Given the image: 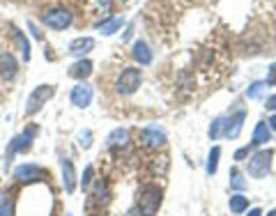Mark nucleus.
<instances>
[{"instance_id":"obj_1","label":"nucleus","mask_w":276,"mask_h":216,"mask_svg":"<svg viewBox=\"0 0 276 216\" xmlns=\"http://www.w3.org/2000/svg\"><path fill=\"white\" fill-rule=\"evenodd\" d=\"M55 94V87L53 85H37L35 90L30 92L26 101V113L28 115H35L37 110H41V106H46V101Z\"/></svg>"},{"instance_id":"obj_2","label":"nucleus","mask_w":276,"mask_h":216,"mask_svg":"<svg viewBox=\"0 0 276 216\" xmlns=\"http://www.w3.org/2000/svg\"><path fill=\"white\" fill-rule=\"evenodd\" d=\"M161 205V188L156 186H145L141 191V200H138V209L143 216H152Z\"/></svg>"},{"instance_id":"obj_3","label":"nucleus","mask_w":276,"mask_h":216,"mask_svg":"<svg viewBox=\"0 0 276 216\" xmlns=\"http://www.w3.org/2000/svg\"><path fill=\"white\" fill-rule=\"evenodd\" d=\"M41 21H44L46 28H53V30H64V28L72 23V12L64 7H53V9H46L41 14Z\"/></svg>"},{"instance_id":"obj_4","label":"nucleus","mask_w":276,"mask_h":216,"mask_svg":"<svg viewBox=\"0 0 276 216\" xmlns=\"http://www.w3.org/2000/svg\"><path fill=\"white\" fill-rule=\"evenodd\" d=\"M115 85H118L120 94H131V92H136L138 85H141V71L133 69V67H127L122 74H120V78H118Z\"/></svg>"},{"instance_id":"obj_5","label":"nucleus","mask_w":276,"mask_h":216,"mask_svg":"<svg viewBox=\"0 0 276 216\" xmlns=\"http://www.w3.org/2000/svg\"><path fill=\"white\" fill-rule=\"evenodd\" d=\"M269 165H271V152L262 150L258 154H253L251 161H248V175L251 177H265L269 173Z\"/></svg>"},{"instance_id":"obj_6","label":"nucleus","mask_w":276,"mask_h":216,"mask_svg":"<svg viewBox=\"0 0 276 216\" xmlns=\"http://www.w3.org/2000/svg\"><path fill=\"white\" fill-rule=\"evenodd\" d=\"M37 136V127H30V129H26L23 133H18V136H14L12 140H9V147H7V161L12 159L16 152H26V150H30V142H32V138Z\"/></svg>"},{"instance_id":"obj_7","label":"nucleus","mask_w":276,"mask_h":216,"mask_svg":"<svg viewBox=\"0 0 276 216\" xmlns=\"http://www.w3.org/2000/svg\"><path fill=\"white\" fill-rule=\"evenodd\" d=\"M44 177H49V173H46L44 168H39V165H35V163H23V165H18L16 170H14V179L16 182H39V179H44Z\"/></svg>"},{"instance_id":"obj_8","label":"nucleus","mask_w":276,"mask_h":216,"mask_svg":"<svg viewBox=\"0 0 276 216\" xmlns=\"http://www.w3.org/2000/svg\"><path fill=\"white\" fill-rule=\"evenodd\" d=\"M18 74V62L9 51H3L0 53V78L3 81H12L14 76Z\"/></svg>"},{"instance_id":"obj_9","label":"nucleus","mask_w":276,"mask_h":216,"mask_svg":"<svg viewBox=\"0 0 276 216\" xmlns=\"http://www.w3.org/2000/svg\"><path fill=\"white\" fill-rule=\"evenodd\" d=\"M141 142L147 147H161L166 145V133L156 127H147L141 131Z\"/></svg>"},{"instance_id":"obj_10","label":"nucleus","mask_w":276,"mask_h":216,"mask_svg":"<svg viewBox=\"0 0 276 216\" xmlns=\"http://www.w3.org/2000/svg\"><path fill=\"white\" fill-rule=\"evenodd\" d=\"M90 101H92V87L85 85V83H78L72 90V104L76 108H85V106H90Z\"/></svg>"},{"instance_id":"obj_11","label":"nucleus","mask_w":276,"mask_h":216,"mask_svg":"<svg viewBox=\"0 0 276 216\" xmlns=\"http://www.w3.org/2000/svg\"><path fill=\"white\" fill-rule=\"evenodd\" d=\"M92 49H95V39H92V37H78V39H74L72 44H69V53L78 55V58L90 53Z\"/></svg>"},{"instance_id":"obj_12","label":"nucleus","mask_w":276,"mask_h":216,"mask_svg":"<svg viewBox=\"0 0 276 216\" xmlns=\"http://www.w3.org/2000/svg\"><path fill=\"white\" fill-rule=\"evenodd\" d=\"M60 165H62L64 191H67V193H74V188H76V173H74L72 161H69V159H62V161H60Z\"/></svg>"},{"instance_id":"obj_13","label":"nucleus","mask_w":276,"mask_h":216,"mask_svg":"<svg viewBox=\"0 0 276 216\" xmlns=\"http://www.w3.org/2000/svg\"><path fill=\"white\" fill-rule=\"evenodd\" d=\"M242 122H244V113H237L235 117L223 119V136L225 138H237L242 131Z\"/></svg>"},{"instance_id":"obj_14","label":"nucleus","mask_w":276,"mask_h":216,"mask_svg":"<svg viewBox=\"0 0 276 216\" xmlns=\"http://www.w3.org/2000/svg\"><path fill=\"white\" fill-rule=\"evenodd\" d=\"M90 74H92V62H90V60H78L76 64H72V67H69V76L78 78V81L87 78Z\"/></svg>"},{"instance_id":"obj_15","label":"nucleus","mask_w":276,"mask_h":216,"mask_svg":"<svg viewBox=\"0 0 276 216\" xmlns=\"http://www.w3.org/2000/svg\"><path fill=\"white\" fill-rule=\"evenodd\" d=\"M133 58H136L138 64H150L152 62V51L145 41H136L133 44Z\"/></svg>"},{"instance_id":"obj_16","label":"nucleus","mask_w":276,"mask_h":216,"mask_svg":"<svg viewBox=\"0 0 276 216\" xmlns=\"http://www.w3.org/2000/svg\"><path fill=\"white\" fill-rule=\"evenodd\" d=\"M9 32H12V39L16 41V46L21 49L23 60H30V44H28V39L23 37V32H18L16 26H9Z\"/></svg>"},{"instance_id":"obj_17","label":"nucleus","mask_w":276,"mask_h":216,"mask_svg":"<svg viewBox=\"0 0 276 216\" xmlns=\"http://www.w3.org/2000/svg\"><path fill=\"white\" fill-rule=\"evenodd\" d=\"M122 23H124L122 16H110V18L99 23V30L104 32V35H113V32H118L120 28H122Z\"/></svg>"},{"instance_id":"obj_18","label":"nucleus","mask_w":276,"mask_h":216,"mask_svg":"<svg viewBox=\"0 0 276 216\" xmlns=\"http://www.w3.org/2000/svg\"><path fill=\"white\" fill-rule=\"evenodd\" d=\"M269 138H271V133H269V129H267V124L258 122L256 131H253V142L251 145L256 147V145H262V142H269Z\"/></svg>"},{"instance_id":"obj_19","label":"nucleus","mask_w":276,"mask_h":216,"mask_svg":"<svg viewBox=\"0 0 276 216\" xmlns=\"http://www.w3.org/2000/svg\"><path fill=\"white\" fill-rule=\"evenodd\" d=\"M0 216H14V200L5 191H0Z\"/></svg>"},{"instance_id":"obj_20","label":"nucleus","mask_w":276,"mask_h":216,"mask_svg":"<svg viewBox=\"0 0 276 216\" xmlns=\"http://www.w3.org/2000/svg\"><path fill=\"white\" fill-rule=\"evenodd\" d=\"M129 140V131L127 129H115L108 136V145H124Z\"/></svg>"},{"instance_id":"obj_21","label":"nucleus","mask_w":276,"mask_h":216,"mask_svg":"<svg viewBox=\"0 0 276 216\" xmlns=\"http://www.w3.org/2000/svg\"><path fill=\"white\" fill-rule=\"evenodd\" d=\"M246 207H248V198H244V196H233L230 198V209H233L235 214H242Z\"/></svg>"},{"instance_id":"obj_22","label":"nucleus","mask_w":276,"mask_h":216,"mask_svg":"<svg viewBox=\"0 0 276 216\" xmlns=\"http://www.w3.org/2000/svg\"><path fill=\"white\" fill-rule=\"evenodd\" d=\"M219 156H221V150H219V147H214V150L210 152V161H207V173H210V175L216 173V165H219Z\"/></svg>"},{"instance_id":"obj_23","label":"nucleus","mask_w":276,"mask_h":216,"mask_svg":"<svg viewBox=\"0 0 276 216\" xmlns=\"http://www.w3.org/2000/svg\"><path fill=\"white\" fill-rule=\"evenodd\" d=\"M230 184H233V186L237 188V191H244V188H246V182L242 179V175H239V170H237V168L230 170Z\"/></svg>"},{"instance_id":"obj_24","label":"nucleus","mask_w":276,"mask_h":216,"mask_svg":"<svg viewBox=\"0 0 276 216\" xmlns=\"http://www.w3.org/2000/svg\"><path fill=\"white\" fill-rule=\"evenodd\" d=\"M152 170H154L156 175H164L166 170H168V156H159V159H154V163H152Z\"/></svg>"},{"instance_id":"obj_25","label":"nucleus","mask_w":276,"mask_h":216,"mask_svg":"<svg viewBox=\"0 0 276 216\" xmlns=\"http://www.w3.org/2000/svg\"><path fill=\"white\" fill-rule=\"evenodd\" d=\"M223 119H225V117H216L214 122H212V127H210V138H219L221 133H223Z\"/></svg>"},{"instance_id":"obj_26","label":"nucleus","mask_w":276,"mask_h":216,"mask_svg":"<svg viewBox=\"0 0 276 216\" xmlns=\"http://www.w3.org/2000/svg\"><path fill=\"white\" fill-rule=\"evenodd\" d=\"M262 87H265V85H262V83H253V85L246 90V94L251 97V99H258V97L262 94Z\"/></svg>"},{"instance_id":"obj_27","label":"nucleus","mask_w":276,"mask_h":216,"mask_svg":"<svg viewBox=\"0 0 276 216\" xmlns=\"http://www.w3.org/2000/svg\"><path fill=\"white\" fill-rule=\"evenodd\" d=\"M92 175H95V168H92V165H87V168H85V173H83V179H81L83 188H87V186H90V182H92Z\"/></svg>"},{"instance_id":"obj_28","label":"nucleus","mask_w":276,"mask_h":216,"mask_svg":"<svg viewBox=\"0 0 276 216\" xmlns=\"http://www.w3.org/2000/svg\"><path fill=\"white\" fill-rule=\"evenodd\" d=\"M90 140H92V133L90 131H83L81 133V147H90L92 145Z\"/></svg>"},{"instance_id":"obj_29","label":"nucleus","mask_w":276,"mask_h":216,"mask_svg":"<svg viewBox=\"0 0 276 216\" xmlns=\"http://www.w3.org/2000/svg\"><path fill=\"white\" fill-rule=\"evenodd\" d=\"M251 147H242V150H237V152H235V159L239 161V159H244V156H248V150H251Z\"/></svg>"},{"instance_id":"obj_30","label":"nucleus","mask_w":276,"mask_h":216,"mask_svg":"<svg viewBox=\"0 0 276 216\" xmlns=\"http://www.w3.org/2000/svg\"><path fill=\"white\" fill-rule=\"evenodd\" d=\"M267 83H269V85H276V67L269 69V74H267Z\"/></svg>"},{"instance_id":"obj_31","label":"nucleus","mask_w":276,"mask_h":216,"mask_svg":"<svg viewBox=\"0 0 276 216\" xmlns=\"http://www.w3.org/2000/svg\"><path fill=\"white\" fill-rule=\"evenodd\" d=\"M267 108L276 110V94H274V97H269V99H267Z\"/></svg>"},{"instance_id":"obj_32","label":"nucleus","mask_w":276,"mask_h":216,"mask_svg":"<svg viewBox=\"0 0 276 216\" xmlns=\"http://www.w3.org/2000/svg\"><path fill=\"white\" fill-rule=\"evenodd\" d=\"M248 216H262V211L260 209H251L248 211Z\"/></svg>"},{"instance_id":"obj_33","label":"nucleus","mask_w":276,"mask_h":216,"mask_svg":"<svg viewBox=\"0 0 276 216\" xmlns=\"http://www.w3.org/2000/svg\"><path fill=\"white\" fill-rule=\"evenodd\" d=\"M127 216H143V214H141V209H131Z\"/></svg>"},{"instance_id":"obj_34","label":"nucleus","mask_w":276,"mask_h":216,"mask_svg":"<svg viewBox=\"0 0 276 216\" xmlns=\"http://www.w3.org/2000/svg\"><path fill=\"white\" fill-rule=\"evenodd\" d=\"M269 124H271V127H274V129H276V115H274V117H271V119H269Z\"/></svg>"},{"instance_id":"obj_35","label":"nucleus","mask_w":276,"mask_h":216,"mask_svg":"<svg viewBox=\"0 0 276 216\" xmlns=\"http://www.w3.org/2000/svg\"><path fill=\"white\" fill-rule=\"evenodd\" d=\"M267 216H276V209H271V211H269V214H267Z\"/></svg>"},{"instance_id":"obj_36","label":"nucleus","mask_w":276,"mask_h":216,"mask_svg":"<svg viewBox=\"0 0 276 216\" xmlns=\"http://www.w3.org/2000/svg\"><path fill=\"white\" fill-rule=\"evenodd\" d=\"M67 216H72V214H67Z\"/></svg>"}]
</instances>
